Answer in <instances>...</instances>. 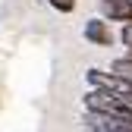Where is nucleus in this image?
<instances>
[{
	"instance_id": "obj_1",
	"label": "nucleus",
	"mask_w": 132,
	"mask_h": 132,
	"mask_svg": "<svg viewBox=\"0 0 132 132\" xmlns=\"http://www.w3.org/2000/svg\"><path fill=\"white\" fill-rule=\"evenodd\" d=\"M88 132H132V120L123 117H104V113H85L82 117Z\"/></svg>"
},
{
	"instance_id": "obj_2",
	"label": "nucleus",
	"mask_w": 132,
	"mask_h": 132,
	"mask_svg": "<svg viewBox=\"0 0 132 132\" xmlns=\"http://www.w3.org/2000/svg\"><path fill=\"white\" fill-rule=\"evenodd\" d=\"M82 35H85V41L94 44V47H110L113 41H117V35H113V28H110V22L104 19V16H94V19H88L85 28H82Z\"/></svg>"
},
{
	"instance_id": "obj_3",
	"label": "nucleus",
	"mask_w": 132,
	"mask_h": 132,
	"mask_svg": "<svg viewBox=\"0 0 132 132\" xmlns=\"http://www.w3.org/2000/svg\"><path fill=\"white\" fill-rule=\"evenodd\" d=\"M101 16L107 22L132 25V0H101Z\"/></svg>"
},
{
	"instance_id": "obj_4",
	"label": "nucleus",
	"mask_w": 132,
	"mask_h": 132,
	"mask_svg": "<svg viewBox=\"0 0 132 132\" xmlns=\"http://www.w3.org/2000/svg\"><path fill=\"white\" fill-rule=\"evenodd\" d=\"M110 72L120 76V79H126V82H132V60L129 57H117V60L110 63Z\"/></svg>"
},
{
	"instance_id": "obj_5",
	"label": "nucleus",
	"mask_w": 132,
	"mask_h": 132,
	"mask_svg": "<svg viewBox=\"0 0 132 132\" xmlns=\"http://www.w3.org/2000/svg\"><path fill=\"white\" fill-rule=\"evenodd\" d=\"M76 3H79V0H47V6H51V10H57L60 16L76 13Z\"/></svg>"
}]
</instances>
